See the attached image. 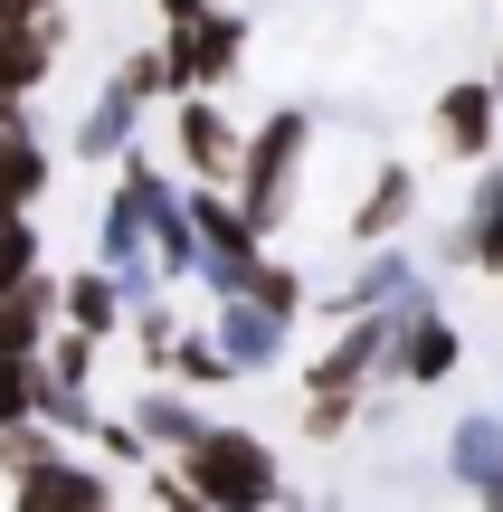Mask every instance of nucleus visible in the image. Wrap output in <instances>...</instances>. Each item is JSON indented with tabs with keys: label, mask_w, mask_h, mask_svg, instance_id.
I'll return each mask as SVG.
<instances>
[{
	"label": "nucleus",
	"mask_w": 503,
	"mask_h": 512,
	"mask_svg": "<svg viewBox=\"0 0 503 512\" xmlns=\"http://www.w3.org/2000/svg\"><path fill=\"white\" fill-rule=\"evenodd\" d=\"M29 266H38V228H29V209H10L0 219V285H19Z\"/></svg>",
	"instance_id": "nucleus-25"
},
{
	"label": "nucleus",
	"mask_w": 503,
	"mask_h": 512,
	"mask_svg": "<svg viewBox=\"0 0 503 512\" xmlns=\"http://www.w3.org/2000/svg\"><path fill=\"white\" fill-rule=\"evenodd\" d=\"M466 266H494L503 275V200L494 209H466Z\"/></svg>",
	"instance_id": "nucleus-26"
},
{
	"label": "nucleus",
	"mask_w": 503,
	"mask_h": 512,
	"mask_svg": "<svg viewBox=\"0 0 503 512\" xmlns=\"http://www.w3.org/2000/svg\"><path fill=\"white\" fill-rule=\"evenodd\" d=\"M57 332V275L29 266L19 285H0V351H38Z\"/></svg>",
	"instance_id": "nucleus-14"
},
{
	"label": "nucleus",
	"mask_w": 503,
	"mask_h": 512,
	"mask_svg": "<svg viewBox=\"0 0 503 512\" xmlns=\"http://www.w3.org/2000/svg\"><path fill=\"white\" fill-rule=\"evenodd\" d=\"M152 380H181V389H200V399H209V389H228V380H238V370H228V351L219 342H209V332H171V351H162V370H152Z\"/></svg>",
	"instance_id": "nucleus-18"
},
{
	"label": "nucleus",
	"mask_w": 503,
	"mask_h": 512,
	"mask_svg": "<svg viewBox=\"0 0 503 512\" xmlns=\"http://www.w3.org/2000/svg\"><path fill=\"white\" fill-rule=\"evenodd\" d=\"M304 162H314V114H304V105H276L238 143V181H228V200L247 209L257 238H276V228H285V209H295V190H304Z\"/></svg>",
	"instance_id": "nucleus-2"
},
{
	"label": "nucleus",
	"mask_w": 503,
	"mask_h": 512,
	"mask_svg": "<svg viewBox=\"0 0 503 512\" xmlns=\"http://www.w3.org/2000/svg\"><path fill=\"white\" fill-rule=\"evenodd\" d=\"M124 304H133V294L114 285L105 266L57 275V323H67V332H95V342H105V332H124Z\"/></svg>",
	"instance_id": "nucleus-13"
},
{
	"label": "nucleus",
	"mask_w": 503,
	"mask_h": 512,
	"mask_svg": "<svg viewBox=\"0 0 503 512\" xmlns=\"http://www.w3.org/2000/svg\"><path fill=\"white\" fill-rule=\"evenodd\" d=\"M409 285H418V256L399 247V238H380L371 256H361V275H352V285H342L323 313H333V323H342V313H380V304H399Z\"/></svg>",
	"instance_id": "nucleus-12"
},
{
	"label": "nucleus",
	"mask_w": 503,
	"mask_h": 512,
	"mask_svg": "<svg viewBox=\"0 0 503 512\" xmlns=\"http://www.w3.org/2000/svg\"><path fill=\"white\" fill-rule=\"evenodd\" d=\"M124 418L143 427V446H152V456H181V446L209 427V408H200V389H181V380H143V399H133Z\"/></svg>",
	"instance_id": "nucleus-9"
},
{
	"label": "nucleus",
	"mask_w": 503,
	"mask_h": 512,
	"mask_svg": "<svg viewBox=\"0 0 503 512\" xmlns=\"http://www.w3.org/2000/svg\"><path fill=\"white\" fill-rule=\"evenodd\" d=\"M86 446H95V456L114 465V475H143V465H152V446H143V427H133V418H105V408H95V427H86Z\"/></svg>",
	"instance_id": "nucleus-21"
},
{
	"label": "nucleus",
	"mask_w": 503,
	"mask_h": 512,
	"mask_svg": "<svg viewBox=\"0 0 503 512\" xmlns=\"http://www.w3.org/2000/svg\"><path fill=\"white\" fill-rule=\"evenodd\" d=\"M409 209H418V171H409V162H380L371 190H361V209H352V238H361V247L399 238V228H409Z\"/></svg>",
	"instance_id": "nucleus-15"
},
{
	"label": "nucleus",
	"mask_w": 503,
	"mask_h": 512,
	"mask_svg": "<svg viewBox=\"0 0 503 512\" xmlns=\"http://www.w3.org/2000/svg\"><path fill=\"white\" fill-rule=\"evenodd\" d=\"M10 503L19 512H105L114 503V465H86V456H38V465H19L10 475Z\"/></svg>",
	"instance_id": "nucleus-6"
},
{
	"label": "nucleus",
	"mask_w": 503,
	"mask_h": 512,
	"mask_svg": "<svg viewBox=\"0 0 503 512\" xmlns=\"http://www.w3.org/2000/svg\"><path fill=\"white\" fill-rule=\"evenodd\" d=\"M57 48H67V10L29 19V29H0V95H38L57 67Z\"/></svg>",
	"instance_id": "nucleus-11"
},
{
	"label": "nucleus",
	"mask_w": 503,
	"mask_h": 512,
	"mask_svg": "<svg viewBox=\"0 0 503 512\" xmlns=\"http://www.w3.org/2000/svg\"><path fill=\"white\" fill-rule=\"evenodd\" d=\"M352 418H361V399H352V389H304V437H314V446L352 437Z\"/></svg>",
	"instance_id": "nucleus-22"
},
{
	"label": "nucleus",
	"mask_w": 503,
	"mask_h": 512,
	"mask_svg": "<svg viewBox=\"0 0 503 512\" xmlns=\"http://www.w3.org/2000/svg\"><path fill=\"white\" fill-rule=\"evenodd\" d=\"M238 143H247V133L228 124V105H219L209 86L171 95V152H181L190 181H219V190H228V181H238Z\"/></svg>",
	"instance_id": "nucleus-5"
},
{
	"label": "nucleus",
	"mask_w": 503,
	"mask_h": 512,
	"mask_svg": "<svg viewBox=\"0 0 503 512\" xmlns=\"http://www.w3.org/2000/svg\"><path fill=\"white\" fill-rule=\"evenodd\" d=\"M29 133H38L29 124V95H0V143H29Z\"/></svg>",
	"instance_id": "nucleus-28"
},
{
	"label": "nucleus",
	"mask_w": 503,
	"mask_h": 512,
	"mask_svg": "<svg viewBox=\"0 0 503 512\" xmlns=\"http://www.w3.org/2000/svg\"><path fill=\"white\" fill-rule=\"evenodd\" d=\"M447 456H456V484L475 503H503V418H466L447 437Z\"/></svg>",
	"instance_id": "nucleus-16"
},
{
	"label": "nucleus",
	"mask_w": 503,
	"mask_h": 512,
	"mask_svg": "<svg viewBox=\"0 0 503 512\" xmlns=\"http://www.w3.org/2000/svg\"><path fill=\"white\" fill-rule=\"evenodd\" d=\"M133 133H143V95H133L124 76H105V86L86 95V114H76V152H86V162H114Z\"/></svg>",
	"instance_id": "nucleus-10"
},
{
	"label": "nucleus",
	"mask_w": 503,
	"mask_h": 512,
	"mask_svg": "<svg viewBox=\"0 0 503 512\" xmlns=\"http://www.w3.org/2000/svg\"><path fill=\"white\" fill-rule=\"evenodd\" d=\"M48 181H57V162H48V143H0V219H10V209H38L48 200Z\"/></svg>",
	"instance_id": "nucleus-19"
},
{
	"label": "nucleus",
	"mask_w": 503,
	"mask_h": 512,
	"mask_svg": "<svg viewBox=\"0 0 503 512\" xmlns=\"http://www.w3.org/2000/svg\"><path fill=\"white\" fill-rule=\"evenodd\" d=\"M57 446H67V437H57L48 418H10V427H0V475H19V465L57 456Z\"/></svg>",
	"instance_id": "nucleus-23"
},
{
	"label": "nucleus",
	"mask_w": 503,
	"mask_h": 512,
	"mask_svg": "<svg viewBox=\"0 0 503 512\" xmlns=\"http://www.w3.org/2000/svg\"><path fill=\"white\" fill-rule=\"evenodd\" d=\"M162 57H171V76H181V95H190V86H209V95H219L228 76L247 67V10H228V0H209L200 19H181V29H162Z\"/></svg>",
	"instance_id": "nucleus-4"
},
{
	"label": "nucleus",
	"mask_w": 503,
	"mask_h": 512,
	"mask_svg": "<svg viewBox=\"0 0 503 512\" xmlns=\"http://www.w3.org/2000/svg\"><path fill=\"white\" fill-rule=\"evenodd\" d=\"M57 0H0V29H29V19H48Z\"/></svg>",
	"instance_id": "nucleus-29"
},
{
	"label": "nucleus",
	"mask_w": 503,
	"mask_h": 512,
	"mask_svg": "<svg viewBox=\"0 0 503 512\" xmlns=\"http://www.w3.org/2000/svg\"><path fill=\"white\" fill-rule=\"evenodd\" d=\"M171 465H181L190 503H209V512H266V503H285V465H276V446H266L257 427L209 418Z\"/></svg>",
	"instance_id": "nucleus-1"
},
{
	"label": "nucleus",
	"mask_w": 503,
	"mask_h": 512,
	"mask_svg": "<svg viewBox=\"0 0 503 512\" xmlns=\"http://www.w3.org/2000/svg\"><path fill=\"white\" fill-rule=\"evenodd\" d=\"M29 370H38V351H0V427L29 418Z\"/></svg>",
	"instance_id": "nucleus-27"
},
{
	"label": "nucleus",
	"mask_w": 503,
	"mask_h": 512,
	"mask_svg": "<svg viewBox=\"0 0 503 512\" xmlns=\"http://www.w3.org/2000/svg\"><path fill=\"white\" fill-rule=\"evenodd\" d=\"M466 361V342H456V323L428 304V294H399L390 304V361H380V380H409V389H437L447 370Z\"/></svg>",
	"instance_id": "nucleus-3"
},
{
	"label": "nucleus",
	"mask_w": 503,
	"mask_h": 512,
	"mask_svg": "<svg viewBox=\"0 0 503 512\" xmlns=\"http://www.w3.org/2000/svg\"><path fill=\"white\" fill-rule=\"evenodd\" d=\"M209 342L228 351V370H276L285 361V342H295V313H276V304H257V294H219L209 304Z\"/></svg>",
	"instance_id": "nucleus-7"
},
{
	"label": "nucleus",
	"mask_w": 503,
	"mask_h": 512,
	"mask_svg": "<svg viewBox=\"0 0 503 512\" xmlns=\"http://www.w3.org/2000/svg\"><path fill=\"white\" fill-rule=\"evenodd\" d=\"M428 124H437V152L475 171V162H485V152H494V133H503V105H494V76H456V86L437 95V114H428Z\"/></svg>",
	"instance_id": "nucleus-8"
},
{
	"label": "nucleus",
	"mask_w": 503,
	"mask_h": 512,
	"mask_svg": "<svg viewBox=\"0 0 503 512\" xmlns=\"http://www.w3.org/2000/svg\"><path fill=\"white\" fill-rule=\"evenodd\" d=\"M114 76H124V86L143 95V105H162V95H181V76H171V57H162V48H133L124 67H114Z\"/></svg>",
	"instance_id": "nucleus-24"
},
{
	"label": "nucleus",
	"mask_w": 503,
	"mask_h": 512,
	"mask_svg": "<svg viewBox=\"0 0 503 512\" xmlns=\"http://www.w3.org/2000/svg\"><path fill=\"white\" fill-rule=\"evenodd\" d=\"M152 10H162V29H181V19H200L209 0H152Z\"/></svg>",
	"instance_id": "nucleus-30"
},
{
	"label": "nucleus",
	"mask_w": 503,
	"mask_h": 512,
	"mask_svg": "<svg viewBox=\"0 0 503 512\" xmlns=\"http://www.w3.org/2000/svg\"><path fill=\"white\" fill-rule=\"evenodd\" d=\"M29 418H48L67 446H86V427H95V380H57L48 361L29 370Z\"/></svg>",
	"instance_id": "nucleus-17"
},
{
	"label": "nucleus",
	"mask_w": 503,
	"mask_h": 512,
	"mask_svg": "<svg viewBox=\"0 0 503 512\" xmlns=\"http://www.w3.org/2000/svg\"><path fill=\"white\" fill-rule=\"evenodd\" d=\"M238 294H257V304H276V313H304V266H285V256H247V275H238Z\"/></svg>",
	"instance_id": "nucleus-20"
}]
</instances>
